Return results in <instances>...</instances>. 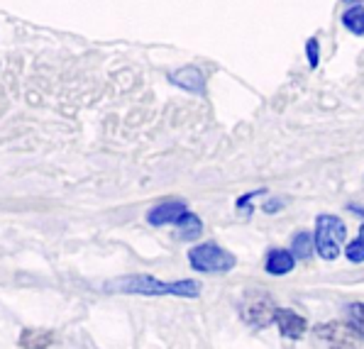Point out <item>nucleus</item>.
Returning <instances> with one entry per match:
<instances>
[{"label":"nucleus","mask_w":364,"mask_h":349,"mask_svg":"<svg viewBox=\"0 0 364 349\" xmlns=\"http://www.w3.org/2000/svg\"><path fill=\"white\" fill-rule=\"evenodd\" d=\"M108 291H122V294H144V296H198V281H173L164 284L152 276H127V279L110 281Z\"/></svg>","instance_id":"f257e3e1"},{"label":"nucleus","mask_w":364,"mask_h":349,"mask_svg":"<svg viewBox=\"0 0 364 349\" xmlns=\"http://www.w3.org/2000/svg\"><path fill=\"white\" fill-rule=\"evenodd\" d=\"M347 237L345 222L335 215H318L316 218V252L321 259L333 262L343 249V242Z\"/></svg>","instance_id":"f03ea898"},{"label":"nucleus","mask_w":364,"mask_h":349,"mask_svg":"<svg viewBox=\"0 0 364 349\" xmlns=\"http://www.w3.org/2000/svg\"><path fill=\"white\" fill-rule=\"evenodd\" d=\"M188 262L196 272L203 274H225L235 267V257L228 249L218 247L215 242H203L188 249Z\"/></svg>","instance_id":"7ed1b4c3"},{"label":"nucleus","mask_w":364,"mask_h":349,"mask_svg":"<svg viewBox=\"0 0 364 349\" xmlns=\"http://www.w3.org/2000/svg\"><path fill=\"white\" fill-rule=\"evenodd\" d=\"M313 345L318 349H360L357 332L340 323H326L313 328Z\"/></svg>","instance_id":"20e7f679"},{"label":"nucleus","mask_w":364,"mask_h":349,"mask_svg":"<svg viewBox=\"0 0 364 349\" xmlns=\"http://www.w3.org/2000/svg\"><path fill=\"white\" fill-rule=\"evenodd\" d=\"M277 311L279 308L274 306L267 294H247L242 303V318L255 328H267L269 323H274Z\"/></svg>","instance_id":"39448f33"},{"label":"nucleus","mask_w":364,"mask_h":349,"mask_svg":"<svg viewBox=\"0 0 364 349\" xmlns=\"http://www.w3.org/2000/svg\"><path fill=\"white\" fill-rule=\"evenodd\" d=\"M274 323L279 325V332H282L284 337H289V340H301L304 332L308 330L304 315L289 311V308H279L277 315H274Z\"/></svg>","instance_id":"423d86ee"},{"label":"nucleus","mask_w":364,"mask_h":349,"mask_svg":"<svg viewBox=\"0 0 364 349\" xmlns=\"http://www.w3.org/2000/svg\"><path fill=\"white\" fill-rule=\"evenodd\" d=\"M183 215H186V205H183V203L166 200L147 213V222L154 225V227H161V225H176Z\"/></svg>","instance_id":"0eeeda50"},{"label":"nucleus","mask_w":364,"mask_h":349,"mask_svg":"<svg viewBox=\"0 0 364 349\" xmlns=\"http://www.w3.org/2000/svg\"><path fill=\"white\" fill-rule=\"evenodd\" d=\"M169 81L173 86L183 88V91H188V93H196V95H203V91H205V78L198 69H193V66L173 71L169 76Z\"/></svg>","instance_id":"6e6552de"},{"label":"nucleus","mask_w":364,"mask_h":349,"mask_svg":"<svg viewBox=\"0 0 364 349\" xmlns=\"http://www.w3.org/2000/svg\"><path fill=\"white\" fill-rule=\"evenodd\" d=\"M296 267V257L287 249H269L264 269L272 276H287Z\"/></svg>","instance_id":"1a4fd4ad"},{"label":"nucleus","mask_w":364,"mask_h":349,"mask_svg":"<svg viewBox=\"0 0 364 349\" xmlns=\"http://www.w3.org/2000/svg\"><path fill=\"white\" fill-rule=\"evenodd\" d=\"M176 227H178L176 237L186 240V242L188 240H198L200 232H203V222H200V218L196 215V213H191V210H186V215L176 222Z\"/></svg>","instance_id":"9d476101"},{"label":"nucleus","mask_w":364,"mask_h":349,"mask_svg":"<svg viewBox=\"0 0 364 349\" xmlns=\"http://www.w3.org/2000/svg\"><path fill=\"white\" fill-rule=\"evenodd\" d=\"M291 249H294L291 254H294L296 259H301V262L311 259V257H313V249H316L311 232H304V230H301L299 235H294V240H291Z\"/></svg>","instance_id":"9b49d317"},{"label":"nucleus","mask_w":364,"mask_h":349,"mask_svg":"<svg viewBox=\"0 0 364 349\" xmlns=\"http://www.w3.org/2000/svg\"><path fill=\"white\" fill-rule=\"evenodd\" d=\"M343 25L352 35H364V5H350L343 13Z\"/></svg>","instance_id":"f8f14e48"},{"label":"nucleus","mask_w":364,"mask_h":349,"mask_svg":"<svg viewBox=\"0 0 364 349\" xmlns=\"http://www.w3.org/2000/svg\"><path fill=\"white\" fill-rule=\"evenodd\" d=\"M54 340L52 332H44V330H27L22 332V347L25 349H44L49 342Z\"/></svg>","instance_id":"ddd939ff"},{"label":"nucleus","mask_w":364,"mask_h":349,"mask_svg":"<svg viewBox=\"0 0 364 349\" xmlns=\"http://www.w3.org/2000/svg\"><path fill=\"white\" fill-rule=\"evenodd\" d=\"M347 323H350V328L364 340V303H352V306H347Z\"/></svg>","instance_id":"4468645a"},{"label":"nucleus","mask_w":364,"mask_h":349,"mask_svg":"<svg viewBox=\"0 0 364 349\" xmlns=\"http://www.w3.org/2000/svg\"><path fill=\"white\" fill-rule=\"evenodd\" d=\"M345 254H347V259H350L352 264H362L364 262V225L360 227V235H357V240L347 245Z\"/></svg>","instance_id":"2eb2a0df"},{"label":"nucleus","mask_w":364,"mask_h":349,"mask_svg":"<svg viewBox=\"0 0 364 349\" xmlns=\"http://www.w3.org/2000/svg\"><path fill=\"white\" fill-rule=\"evenodd\" d=\"M306 52H308V64H311V69H316L318 66V39H308Z\"/></svg>","instance_id":"dca6fc26"},{"label":"nucleus","mask_w":364,"mask_h":349,"mask_svg":"<svg viewBox=\"0 0 364 349\" xmlns=\"http://www.w3.org/2000/svg\"><path fill=\"white\" fill-rule=\"evenodd\" d=\"M262 193H264V188H262V190H252V193L242 195V198H237V208H240V213L245 210V215H247V213L252 210V208H250V200L255 198V195H262Z\"/></svg>","instance_id":"f3484780"},{"label":"nucleus","mask_w":364,"mask_h":349,"mask_svg":"<svg viewBox=\"0 0 364 349\" xmlns=\"http://www.w3.org/2000/svg\"><path fill=\"white\" fill-rule=\"evenodd\" d=\"M279 205H282V200H272V203H267V205H264V210L267 213H277Z\"/></svg>","instance_id":"a211bd4d"}]
</instances>
